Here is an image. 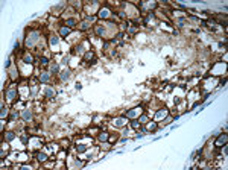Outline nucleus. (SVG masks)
<instances>
[{
    "label": "nucleus",
    "instance_id": "5",
    "mask_svg": "<svg viewBox=\"0 0 228 170\" xmlns=\"http://www.w3.org/2000/svg\"><path fill=\"white\" fill-rule=\"evenodd\" d=\"M44 94H46V97H49V99H53L56 93H55V90H53V88H46V90H44Z\"/></svg>",
    "mask_w": 228,
    "mask_h": 170
},
{
    "label": "nucleus",
    "instance_id": "9",
    "mask_svg": "<svg viewBox=\"0 0 228 170\" xmlns=\"http://www.w3.org/2000/svg\"><path fill=\"white\" fill-rule=\"evenodd\" d=\"M157 128H158V125L155 123V122H148V128H146V131H157Z\"/></svg>",
    "mask_w": 228,
    "mask_h": 170
},
{
    "label": "nucleus",
    "instance_id": "20",
    "mask_svg": "<svg viewBox=\"0 0 228 170\" xmlns=\"http://www.w3.org/2000/svg\"><path fill=\"white\" fill-rule=\"evenodd\" d=\"M58 70H59V65H58V64H52V65H50V71H52V73H58Z\"/></svg>",
    "mask_w": 228,
    "mask_h": 170
},
{
    "label": "nucleus",
    "instance_id": "23",
    "mask_svg": "<svg viewBox=\"0 0 228 170\" xmlns=\"http://www.w3.org/2000/svg\"><path fill=\"white\" fill-rule=\"evenodd\" d=\"M103 32H105V29H103V27H100V26H97V27H96V33H97L99 36H100V35H103Z\"/></svg>",
    "mask_w": 228,
    "mask_h": 170
},
{
    "label": "nucleus",
    "instance_id": "21",
    "mask_svg": "<svg viewBox=\"0 0 228 170\" xmlns=\"http://www.w3.org/2000/svg\"><path fill=\"white\" fill-rule=\"evenodd\" d=\"M138 122L142 123V125H146L149 120H148V116H140V119H138Z\"/></svg>",
    "mask_w": 228,
    "mask_h": 170
},
{
    "label": "nucleus",
    "instance_id": "26",
    "mask_svg": "<svg viewBox=\"0 0 228 170\" xmlns=\"http://www.w3.org/2000/svg\"><path fill=\"white\" fill-rule=\"evenodd\" d=\"M6 114H8V109H6L5 106H2V114H0V116H2V119H5V116H6Z\"/></svg>",
    "mask_w": 228,
    "mask_h": 170
},
{
    "label": "nucleus",
    "instance_id": "6",
    "mask_svg": "<svg viewBox=\"0 0 228 170\" xmlns=\"http://www.w3.org/2000/svg\"><path fill=\"white\" fill-rule=\"evenodd\" d=\"M21 116H23V119H24L26 122H29V120L32 119V111H30V109H24Z\"/></svg>",
    "mask_w": 228,
    "mask_h": 170
},
{
    "label": "nucleus",
    "instance_id": "18",
    "mask_svg": "<svg viewBox=\"0 0 228 170\" xmlns=\"http://www.w3.org/2000/svg\"><path fill=\"white\" fill-rule=\"evenodd\" d=\"M131 126H132L134 129H140V126H142V123H140L138 120H132V122H131Z\"/></svg>",
    "mask_w": 228,
    "mask_h": 170
},
{
    "label": "nucleus",
    "instance_id": "2",
    "mask_svg": "<svg viewBox=\"0 0 228 170\" xmlns=\"http://www.w3.org/2000/svg\"><path fill=\"white\" fill-rule=\"evenodd\" d=\"M227 138H228L227 134H222V135L218 138V141H216V146H218V147H222V146H225V144H227Z\"/></svg>",
    "mask_w": 228,
    "mask_h": 170
},
{
    "label": "nucleus",
    "instance_id": "14",
    "mask_svg": "<svg viewBox=\"0 0 228 170\" xmlns=\"http://www.w3.org/2000/svg\"><path fill=\"white\" fill-rule=\"evenodd\" d=\"M14 138H15V134H14V132H6V134H5V140H6V141H12Z\"/></svg>",
    "mask_w": 228,
    "mask_h": 170
},
{
    "label": "nucleus",
    "instance_id": "8",
    "mask_svg": "<svg viewBox=\"0 0 228 170\" xmlns=\"http://www.w3.org/2000/svg\"><path fill=\"white\" fill-rule=\"evenodd\" d=\"M125 125H126V117H120V119L116 120V126L122 128V126H125Z\"/></svg>",
    "mask_w": 228,
    "mask_h": 170
},
{
    "label": "nucleus",
    "instance_id": "16",
    "mask_svg": "<svg viewBox=\"0 0 228 170\" xmlns=\"http://www.w3.org/2000/svg\"><path fill=\"white\" fill-rule=\"evenodd\" d=\"M76 150H78V154H84L87 150V146L85 144H79V146H76Z\"/></svg>",
    "mask_w": 228,
    "mask_h": 170
},
{
    "label": "nucleus",
    "instance_id": "29",
    "mask_svg": "<svg viewBox=\"0 0 228 170\" xmlns=\"http://www.w3.org/2000/svg\"><path fill=\"white\" fill-rule=\"evenodd\" d=\"M170 122H172V119H170V117H167V119L164 120V123H166V125H167V123H170Z\"/></svg>",
    "mask_w": 228,
    "mask_h": 170
},
{
    "label": "nucleus",
    "instance_id": "17",
    "mask_svg": "<svg viewBox=\"0 0 228 170\" xmlns=\"http://www.w3.org/2000/svg\"><path fill=\"white\" fill-rule=\"evenodd\" d=\"M49 43H50L52 46L58 44V36H55V35H50V38H49Z\"/></svg>",
    "mask_w": 228,
    "mask_h": 170
},
{
    "label": "nucleus",
    "instance_id": "19",
    "mask_svg": "<svg viewBox=\"0 0 228 170\" xmlns=\"http://www.w3.org/2000/svg\"><path fill=\"white\" fill-rule=\"evenodd\" d=\"M99 140H100V141H107V140H108V134H107V132H100V134H99Z\"/></svg>",
    "mask_w": 228,
    "mask_h": 170
},
{
    "label": "nucleus",
    "instance_id": "7",
    "mask_svg": "<svg viewBox=\"0 0 228 170\" xmlns=\"http://www.w3.org/2000/svg\"><path fill=\"white\" fill-rule=\"evenodd\" d=\"M59 78H61L62 81H67V79L70 78V70H62V71L59 73Z\"/></svg>",
    "mask_w": 228,
    "mask_h": 170
},
{
    "label": "nucleus",
    "instance_id": "3",
    "mask_svg": "<svg viewBox=\"0 0 228 170\" xmlns=\"http://www.w3.org/2000/svg\"><path fill=\"white\" fill-rule=\"evenodd\" d=\"M59 33H61V36H64V38H65L67 35H70V33H72V29H70V27H67V26H62V27L59 29Z\"/></svg>",
    "mask_w": 228,
    "mask_h": 170
},
{
    "label": "nucleus",
    "instance_id": "4",
    "mask_svg": "<svg viewBox=\"0 0 228 170\" xmlns=\"http://www.w3.org/2000/svg\"><path fill=\"white\" fill-rule=\"evenodd\" d=\"M35 157H37V160H38L40 163H46V161H47V155L43 154V152H37Z\"/></svg>",
    "mask_w": 228,
    "mask_h": 170
},
{
    "label": "nucleus",
    "instance_id": "12",
    "mask_svg": "<svg viewBox=\"0 0 228 170\" xmlns=\"http://www.w3.org/2000/svg\"><path fill=\"white\" fill-rule=\"evenodd\" d=\"M40 81H41V82H49V81H50V76H49L47 73H41V74H40Z\"/></svg>",
    "mask_w": 228,
    "mask_h": 170
},
{
    "label": "nucleus",
    "instance_id": "15",
    "mask_svg": "<svg viewBox=\"0 0 228 170\" xmlns=\"http://www.w3.org/2000/svg\"><path fill=\"white\" fill-rule=\"evenodd\" d=\"M23 61H24L26 64H32V62H33V56H32V55H24Z\"/></svg>",
    "mask_w": 228,
    "mask_h": 170
},
{
    "label": "nucleus",
    "instance_id": "28",
    "mask_svg": "<svg viewBox=\"0 0 228 170\" xmlns=\"http://www.w3.org/2000/svg\"><path fill=\"white\" fill-rule=\"evenodd\" d=\"M88 26H90V24H88L87 21H84V23H82V26H81V29H87Z\"/></svg>",
    "mask_w": 228,
    "mask_h": 170
},
{
    "label": "nucleus",
    "instance_id": "11",
    "mask_svg": "<svg viewBox=\"0 0 228 170\" xmlns=\"http://www.w3.org/2000/svg\"><path fill=\"white\" fill-rule=\"evenodd\" d=\"M90 59H94V52H91V50L84 55V61H90Z\"/></svg>",
    "mask_w": 228,
    "mask_h": 170
},
{
    "label": "nucleus",
    "instance_id": "24",
    "mask_svg": "<svg viewBox=\"0 0 228 170\" xmlns=\"http://www.w3.org/2000/svg\"><path fill=\"white\" fill-rule=\"evenodd\" d=\"M40 62H41L43 65H47V64H49V59H47L46 56H43V58H40Z\"/></svg>",
    "mask_w": 228,
    "mask_h": 170
},
{
    "label": "nucleus",
    "instance_id": "25",
    "mask_svg": "<svg viewBox=\"0 0 228 170\" xmlns=\"http://www.w3.org/2000/svg\"><path fill=\"white\" fill-rule=\"evenodd\" d=\"M108 12H110V11H102V9H100V11H99V15L105 18V17H108Z\"/></svg>",
    "mask_w": 228,
    "mask_h": 170
},
{
    "label": "nucleus",
    "instance_id": "22",
    "mask_svg": "<svg viewBox=\"0 0 228 170\" xmlns=\"http://www.w3.org/2000/svg\"><path fill=\"white\" fill-rule=\"evenodd\" d=\"M166 114H167V111H166V109H163V111H158V112H157V119H163Z\"/></svg>",
    "mask_w": 228,
    "mask_h": 170
},
{
    "label": "nucleus",
    "instance_id": "1",
    "mask_svg": "<svg viewBox=\"0 0 228 170\" xmlns=\"http://www.w3.org/2000/svg\"><path fill=\"white\" fill-rule=\"evenodd\" d=\"M140 111H142V108H140V106H138V108H134V109L128 111V112L125 114V117H126V119H132V117H135L137 114H140Z\"/></svg>",
    "mask_w": 228,
    "mask_h": 170
},
{
    "label": "nucleus",
    "instance_id": "10",
    "mask_svg": "<svg viewBox=\"0 0 228 170\" xmlns=\"http://www.w3.org/2000/svg\"><path fill=\"white\" fill-rule=\"evenodd\" d=\"M65 26H67V27H70V29H72V27H75V26H76V20H75V18H68V20L65 21Z\"/></svg>",
    "mask_w": 228,
    "mask_h": 170
},
{
    "label": "nucleus",
    "instance_id": "27",
    "mask_svg": "<svg viewBox=\"0 0 228 170\" xmlns=\"http://www.w3.org/2000/svg\"><path fill=\"white\" fill-rule=\"evenodd\" d=\"M21 141H23V143L26 144V143L29 141V137H27V135H23V137H21Z\"/></svg>",
    "mask_w": 228,
    "mask_h": 170
},
{
    "label": "nucleus",
    "instance_id": "13",
    "mask_svg": "<svg viewBox=\"0 0 228 170\" xmlns=\"http://www.w3.org/2000/svg\"><path fill=\"white\" fill-rule=\"evenodd\" d=\"M15 94H17V91H15L14 88H11V90L8 91V99H9V100H14V99H15Z\"/></svg>",
    "mask_w": 228,
    "mask_h": 170
}]
</instances>
